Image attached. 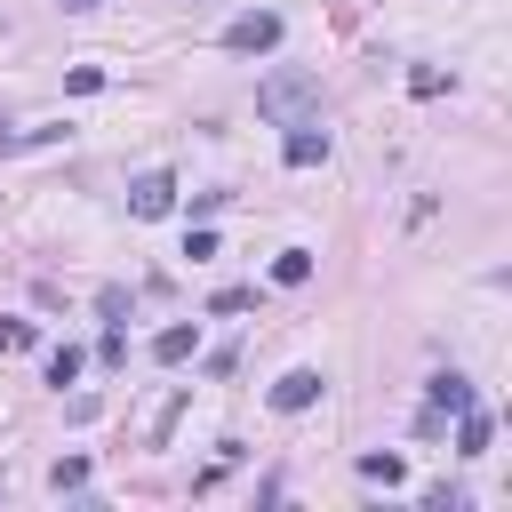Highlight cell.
I'll return each instance as SVG.
<instances>
[{
  "mask_svg": "<svg viewBox=\"0 0 512 512\" xmlns=\"http://www.w3.org/2000/svg\"><path fill=\"white\" fill-rule=\"evenodd\" d=\"M32 336H40L32 320H0V352H32Z\"/></svg>",
  "mask_w": 512,
  "mask_h": 512,
  "instance_id": "16",
  "label": "cell"
},
{
  "mask_svg": "<svg viewBox=\"0 0 512 512\" xmlns=\"http://www.w3.org/2000/svg\"><path fill=\"white\" fill-rule=\"evenodd\" d=\"M408 96H448V72H440V64H416V72H408Z\"/></svg>",
  "mask_w": 512,
  "mask_h": 512,
  "instance_id": "13",
  "label": "cell"
},
{
  "mask_svg": "<svg viewBox=\"0 0 512 512\" xmlns=\"http://www.w3.org/2000/svg\"><path fill=\"white\" fill-rule=\"evenodd\" d=\"M168 208H176V176H168V168H152V176H136V184H128V216H144V224H152V216H168Z\"/></svg>",
  "mask_w": 512,
  "mask_h": 512,
  "instance_id": "3",
  "label": "cell"
},
{
  "mask_svg": "<svg viewBox=\"0 0 512 512\" xmlns=\"http://www.w3.org/2000/svg\"><path fill=\"white\" fill-rule=\"evenodd\" d=\"M256 112H264L272 128L320 120V72H272V80H256Z\"/></svg>",
  "mask_w": 512,
  "mask_h": 512,
  "instance_id": "1",
  "label": "cell"
},
{
  "mask_svg": "<svg viewBox=\"0 0 512 512\" xmlns=\"http://www.w3.org/2000/svg\"><path fill=\"white\" fill-rule=\"evenodd\" d=\"M208 312H256V288H216Z\"/></svg>",
  "mask_w": 512,
  "mask_h": 512,
  "instance_id": "15",
  "label": "cell"
},
{
  "mask_svg": "<svg viewBox=\"0 0 512 512\" xmlns=\"http://www.w3.org/2000/svg\"><path fill=\"white\" fill-rule=\"evenodd\" d=\"M360 480H384V488H400V480H408V464H400V456H360Z\"/></svg>",
  "mask_w": 512,
  "mask_h": 512,
  "instance_id": "12",
  "label": "cell"
},
{
  "mask_svg": "<svg viewBox=\"0 0 512 512\" xmlns=\"http://www.w3.org/2000/svg\"><path fill=\"white\" fill-rule=\"evenodd\" d=\"M312 400H320V368H288V376L272 384V408H280V416H304Z\"/></svg>",
  "mask_w": 512,
  "mask_h": 512,
  "instance_id": "5",
  "label": "cell"
},
{
  "mask_svg": "<svg viewBox=\"0 0 512 512\" xmlns=\"http://www.w3.org/2000/svg\"><path fill=\"white\" fill-rule=\"evenodd\" d=\"M424 400H432V416H456V408H472V384H464L456 368H440V376L424 384Z\"/></svg>",
  "mask_w": 512,
  "mask_h": 512,
  "instance_id": "8",
  "label": "cell"
},
{
  "mask_svg": "<svg viewBox=\"0 0 512 512\" xmlns=\"http://www.w3.org/2000/svg\"><path fill=\"white\" fill-rule=\"evenodd\" d=\"M64 8H72V16H88V8H96V0H64Z\"/></svg>",
  "mask_w": 512,
  "mask_h": 512,
  "instance_id": "17",
  "label": "cell"
},
{
  "mask_svg": "<svg viewBox=\"0 0 512 512\" xmlns=\"http://www.w3.org/2000/svg\"><path fill=\"white\" fill-rule=\"evenodd\" d=\"M48 488H56V496L88 488V456H56V464H48Z\"/></svg>",
  "mask_w": 512,
  "mask_h": 512,
  "instance_id": "10",
  "label": "cell"
},
{
  "mask_svg": "<svg viewBox=\"0 0 512 512\" xmlns=\"http://www.w3.org/2000/svg\"><path fill=\"white\" fill-rule=\"evenodd\" d=\"M224 48H232V56H264V48H280V8H248V16H232V24H224Z\"/></svg>",
  "mask_w": 512,
  "mask_h": 512,
  "instance_id": "2",
  "label": "cell"
},
{
  "mask_svg": "<svg viewBox=\"0 0 512 512\" xmlns=\"http://www.w3.org/2000/svg\"><path fill=\"white\" fill-rule=\"evenodd\" d=\"M488 440H496L488 408H480V400H472V408H456V456H488Z\"/></svg>",
  "mask_w": 512,
  "mask_h": 512,
  "instance_id": "7",
  "label": "cell"
},
{
  "mask_svg": "<svg viewBox=\"0 0 512 512\" xmlns=\"http://www.w3.org/2000/svg\"><path fill=\"white\" fill-rule=\"evenodd\" d=\"M192 352H200V320H176V328L152 336V360H160V368H184Z\"/></svg>",
  "mask_w": 512,
  "mask_h": 512,
  "instance_id": "6",
  "label": "cell"
},
{
  "mask_svg": "<svg viewBox=\"0 0 512 512\" xmlns=\"http://www.w3.org/2000/svg\"><path fill=\"white\" fill-rule=\"evenodd\" d=\"M272 280H280V288H304V280H312V248H280V256H272Z\"/></svg>",
  "mask_w": 512,
  "mask_h": 512,
  "instance_id": "9",
  "label": "cell"
},
{
  "mask_svg": "<svg viewBox=\"0 0 512 512\" xmlns=\"http://www.w3.org/2000/svg\"><path fill=\"white\" fill-rule=\"evenodd\" d=\"M72 376H80V344H56V352H48V384H56V392H64V384H72Z\"/></svg>",
  "mask_w": 512,
  "mask_h": 512,
  "instance_id": "11",
  "label": "cell"
},
{
  "mask_svg": "<svg viewBox=\"0 0 512 512\" xmlns=\"http://www.w3.org/2000/svg\"><path fill=\"white\" fill-rule=\"evenodd\" d=\"M280 160H288V168H320V160H328V128H320V120H296L288 144H280Z\"/></svg>",
  "mask_w": 512,
  "mask_h": 512,
  "instance_id": "4",
  "label": "cell"
},
{
  "mask_svg": "<svg viewBox=\"0 0 512 512\" xmlns=\"http://www.w3.org/2000/svg\"><path fill=\"white\" fill-rule=\"evenodd\" d=\"M64 88H72V96H96V88H104V64H72Z\"/></svg>",
  "mask_w": 512,
  "mask_h": 512,
  "instance_id": "14",
  "label": "cell"
}]
</instances>
